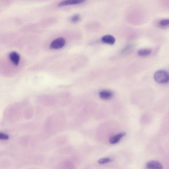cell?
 I'll return each instance as SVG.
<instances>
[{"label": "cell", "instance_id": "cell-7", "mask_svg": "<svg viewBox=\"0 0 169 169\" xmlns=\"http://www.w3.org/2000/svg\"><path fill=\"white\" fill-rule=\"evenodd\" d=\"M9 58L12 62L15 65H17L19 64L20 56L17 53L12 52L9 54Z\"/></svg>", "mask_w": 169, "mask_h": 169}, {"label": "cell", "instance_id": "cell-1", "mask_svg": "<svg viewBox=\"0 0 169 169\" xmlns=\"http://www.w3.org/2000/svg\"><path fill=\"white\" fill-rule=\"evenodd\" d=\"M154 79L158 83L165 84L168 81L169 74L168 72L165 70H159L154 75Z\"/></svg>", "mask_w": 169, "mask_h": 169}, {"label": "cell", "instance_id": "cell-3", "mask_svg": "<svg viewBox=\"0 0 169 169\" xmlns=\"http://www.w3.org/2000/svg\"><path fill=\"white\" fill-rule=\"evenodd\" d=\"M87 0H64L58 4L60 7L64 6L69 5L78 4L84 3Z\"/></svg>", "mask_w": 169, "mask_h": 169}, {"label": "cell", "instance_id": "cell-11", "mask_svg": "<svg viewBox=\"0 0 169 169\" xmlns=\"http://www.w3.org/2000/svg\"><path fill=\"white\" fill-rule=\"evenodd\" d=\"M133 45H130L126 46L123 48L121 52V54L122 55H126L129 53L130 51H132L133 49Z\"/></svg>", "mask_w": 169, "mask_h": 169}, {"label": "cell", "instance_id": "cell-6", "mask_svg": "<svg viewBox=\"0 0 169 169\" xmlns=\"http://www.w3.org/2000/svg\"><path fill=\"white\" fill-rule=\"evenodd\" d=\"M126 135L125 133L123 132L118 134L110 138L109 142L111 144H115L119 142L123 137Z\"/></svg>", "mask_w": 169, "mask_h": 169}, {"label": "cell", "instance_id": "cell-10", "mask_svg": "<svg viewBox=\"0 0 169 169\" xmlns=\"http://www.w3.org/2000/svg\"><path fill=\"white\" fill-rule=\"evenodd\" d=\"M81 20V16L79 14H76L70 18L69 21L72 23H76Z\"/></svg>", "mask_w": 169, "mask_h": 169}, {"label": "cell", "instance_id": "cell-2", "mask_svg": "<svg viewBox=\"0 0 169 169\" xmlns=\"http://www.w3.org/2000/svg\"><path fill=\"white\" fill-rule=\"evenodd\" d=\"M65 43V39L63 38L60 37L53 41L50 45V47L53 49H59L64 47Z\"/></svg>", "mask_w": 169, "mask_h": 169}, {"label": "cell", "instance_id": "cell-5", "mask_svg": "<svg viewBox=\"0 0 169 169\" xmlns=\"http://www.w3.org/2000/svg\"><path fill=\"white\" fill-rule=\"evenodd\" d=\"M113 95V93L109 90H103L99 93L100 97L104 100L110 99L112 97Z\"/></svg>", "mask_w": 169, "mask_h": 169}, {"label": "cell", "instance_id": "cell-4", "mask_svg": "<svg viewBox=\"0 0 169 169\" xmlns=\"http://www.w3.org/2000/svg\"><path fill=\"white\" fill-rule=\"evenodd\" d=\"M146 168L148 169H161L163 166L161 163L158 161H151L146 163Z\"/></svg>", "mask_w": 169, "mask_h": 169}, {"label": "cell", "instance_id": "cell-14", "mask_svg": "<svg viewBox=\"0 0 169 169\" xmlns=\"http://www.w3.org/2000/svg\"><path fill=\"white\" fill-rule=\"evenodd\" d=\"M9 138L8 135L3 133H0V140H7Z\"/></svg>", "mask_w": 169, "mask_h": 169}, {"label": "cell", "instance_id": "cell-13", "mask_svg": "<svg viewBox=\"0 0 169 169\" xmlns=\"http://www.w3.org/2000/svg\"><path fill=\"white\" fill-rule=\"evenodd\" d=\"M169 20L168 19H163L161 20L159 22L160 26L162 27H166L168 26Z\"/></svg>", "mask_w": 169, "mask_h": 169}, {"label": "cell", "instance_id": "cell-12", "mask_svg": "<svg viewBox=\"0 0 169 169\" xmlns=\"http://www.w3.org/2000/svg\"><path fill=\"white\" fill-rule=\"evenodd\" d=\"M112 159L110 158H104L100 159L98 162L100 164H104L112 161Z\"/></svg>", "mask_w": 169, "mask_h": 169}, {"label": "cell", "instance_id": "cell-8", "mask_svg": "<svg viewBox=\"0 0 169 169\" xmlns=\"http://www.w3.org/2000/svg\"><path fill=\"white\" fill-rule=\"evenodd\" d=\"M102 41L105 44L112 45L114 44L115 42V38L110 35H105L102 37Z\"/></svg>", "mask_w": 169, "mask_h": 169}, {"label": "cell", "instance_id": "cell-9", "mask_svg": "<svg viewBox=\"0 0 169 169\" xmlns=\"http://www.w3.org/2000/svg\"><path fill=\"white\" fill-rule=\"evenodd\" d=\"M151 52L152 51L150 49H143L140 50L138 51V54L140 57H145L150 55Z\"/></svg>", "mask_w": 169, "mask_h": 169}]
</instances>
